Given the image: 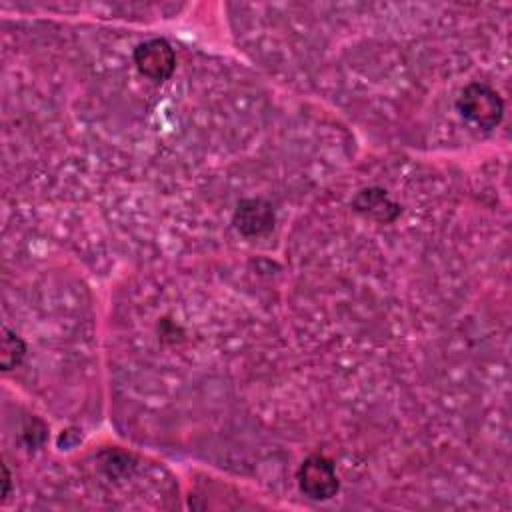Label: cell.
Instances as JSON below:
<instances>
[{
    "label": "cell",
    "instance_id": "obj_4",
    "mask_svg": "<svg viewBox=\"0 0 512 512\" xmlns=\"http://www.w3.org/2000/svg\"><path fill=\"white\" fill-rule=\"evenodd\" d=\"M272 204L264 198H244L236 204L232 222L244 236H262L274 228Z\"/></svg>",
    "mask_w": 512,
    "mask_h": 512
},
{
    "label": "cell",
    "instance_id": "obj_6",
    "mask_svg": "<svg viewBox=\"0 0 512 512\" xmlns=\"http://www.w3.org/2000/svg\"><path fill=\"white\" fill-rule=\"evenodd\" d=\"M26 354L24 340L12 332L10 328H2V346H0V366L2 370H10L22 362Z\"/></svg>",
    "mask_w": 512,
    "mask_h": 512
},
{
    "label": "cell",
    "instance_id": "obj_2",
    "mask_svg": "<svg viewBox=\"0 0 512 512\" xmlns=\"http://www.w3.org/2000/svg\"><path fill=\"white\" fill-rule=\"evenodd\" d=\"M298 486L312 500H328L338 492V474L330 458L322 454L308 456L298 468Z\"/></svg>",
    "mask_w": 512,
    "mask_h": 512
},
{
    "label": "cell",
    "instance_id": "obj_7",
    "mask_svg": "<svg viewBox=\"0 0 512 512\" xmlns=\"http://www.w3.org/2000/svg\"><path fill=\"white\" fill-rule=\"evenodd\" d=\"M8 490H10V474L6 464H2V498L8 496Z\"/></svg>",
    "mask_w": 512,
    "mask_h": 512
},
{
    "label": "cell",
    "instance_id": "obj_3",
    "mask_svg": "<svg viewBox=\"0 0 512 512\" xmlns=\"http://www.w3.org/2000/svg\"><path fill=\"white\" fill-rule=\"evenodd\" d=\"M134 64L142 76L152 82L170 78L176 68V54L164 38H150L134 48Z\"/></svg>",
    "mask_w": 512,
    "mask_h": 512
},
{
    "label": "cell",
    "instance_id": "obj_1",
    "mask_svg": "<svg viewBox=\"0 0 512 512\" xmlns=\"http://www.w3.org/2000/svg\"><path fill=\"white\" fill-rule=\"evenodd\" d=\"M456 104L466 120L484 130L494 128L504 114V102L498 92L482 82L464 86Z\"/></svg>",
    "mask_w": 512,
    "mask_h": 512
},
{
    "label": "cell",
    "instance_id": "obj_5",
    "mask_svg": "<svg viewBox=\"0 0 512 512\" xmlns=\"http://www.w3.org/2000/svg\"><path fill=\"white\" fill-rule=\"evenodd\" d=\"M352 206H354L356 212L364 214L366 218L380 220V222H390L400 214V206L396 202H392L390 196L380 188L360 190L354 196Z\"/></svg>",
    "mask_w": 512,
    "mask_h": 512
}]
</instances>
